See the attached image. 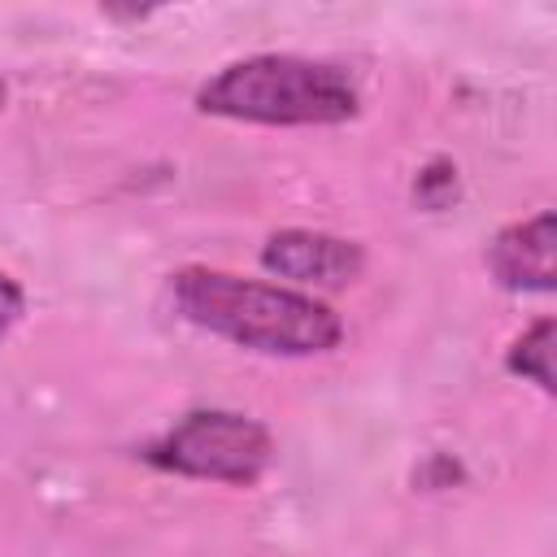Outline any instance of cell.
Returning <instances> with one entry per match:
<instances>
[{"mask_svg": "<svg viewBox=\"0 0 557 557\" xmlns=\"http://www.w3.org/2000/svg\"><path fill=\"white\" fill-rule=\"evenodd\" d=\"M144 457L152 466L187 474V479H213V483L248 487L265 474V466L274 457V440L248 413L191 409L161 440H152Z\"/></svg>", "mask_w": 557, "mask_h": 557, "instance_id": "obj_3", "label": "cell"}, {"mask_svg": "<svg viewBox=\"0 0 557 557\" xmlns=\"http://www.w3.org/2000/svg\"><path fill=\"white\" fill-rule=\"evenodd\" d=\"M553 335H557L553 318H540V322H535L531 331H522V335L513 339V348H509V370L522 374V379H531V383L544 387V392L557 387V383H553Z\"/></svg>", "mask_w": 557, "mask_h": 557, "instance_id": "obj_6", "label": "cell"}, {"mask_svg": "<svg viewBox=\"0 0 557 557\" xmlns=\"http://www.w3.org/2000/svg\"><path fill=\"white\" fill-rule=\"evenodd\" d=\"M22 300H26V296H22V287H17L9 274H0V335H4V331L17 322Z\"/></svg>", "mask_w": 557, "mask_h": 557, "instance_id": "obj_7", "label": "cell"}, {"mask_svg": "<svg viewBox=\"0 0 557 557\" xmlns=\"http://www.w3.org/2000/svg\"><path fill=\"white\" fill-rule=\"evenodd\" d=\"M196 109L261 126H335L361 109V91L335 61L265 52L218 70L196 91Z\"/></svg>", "mask_w": 557, "mask_h": 557, "instance_id": "obj_2", "label": "cell"}, {"mask_svg": "<svg viewBox=\"0 0 557 557\" xmlns=\"http://www.w3.org/2000/svg\"><path fill=\"white\" fill-rule=\"evenodd\" d=\"M261 265L292 283L348 287L366 270V252H361V244L326 235V231H278L265 239Z\"/></svg>", "mask_w": 557, "mask_h": 557, "instance_id": "obj_4", "label": "cell"}, {"mask_svg": "<svg viewBox=\"0 0 557 557\" xmlns=\"http://www.w3.org/2000/svg\"><path fill=\"white\" fill-rule=\"evenodd\" d=\"M0 100H4V87H0Z\"/></svg>", "mask_w": 557, "mask_h": 557, "instance_id": "obj_8", "label": "cell"}, {"mask_svg": "<svg viewBox=\"0 0 557 557\" xmlns=\"http://www.w3.org/2000/svg\"><path fill=\"white\" fill-rule=\"evenodd\" d=\"M170 296L178 313L239 348L270 352V357H313L339 344L344 322L335 309L305 292L252 283L226 270H178L170 278Z\"/></svg>", "mask_w": 557, "mask_h": 557, "instance_id": "obj_1", "label": "cell"}, {"mask_svg": "<svg viewBox=\"0 0 557 557\" xmlns=\"http://www.w3.org/2000/svg\"><path fill=\"white\" fill-rule=\"evenodd\" d=\"M487 265L509 292H553L557 283V261H553V213L540 209L527 222L505 226L492 248Z\"/></svg>", "mask_w": 557, "mask_h": 557, "instance_id": "obj_5", "label": "cell"}]
</instances>
